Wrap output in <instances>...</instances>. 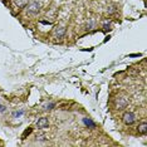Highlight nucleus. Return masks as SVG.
<instances>
[{
	"instance_id": "1",
	"label": "nucleus",
	"mask_w": 147,
	"mask_h": 147,
	"mask_svg": "<svg viewBox=\"0 0 147 147\" xmlns=\"http://www.w3.org/2000/svg\"><path fill=\"white\" fill-rule=\"evenodd\" d=\"M122 119H123L125 125H132V123H135V121H136V115L133 112H126L125 115H123Z\"/></svg>"
},
{
	"instance_id": "2",
	"label": "nucleus",
	"mask_w": 147,
	"mask_h": 147,
	"mask_svg": "<svg viewBox=\"0 0 147 147\" xmlns=\"http://www.w3.org/2000/svg\"><path fill=\"white\" fill-rule=\"evenodd\" d=\"M116 106L118 109H123L128 106V98L127 97H118L116 101Z\"/></svg>"
},
{
	"instance_id": "3",
	"label": "nucleus",
	"mask_w": 147,
	"mask_h": 147,
	"mask_svg": "<svg viewBox=\"0 0 147 147\" xmlns=\"http://www.w3.org/2000/svg\"><path fill=\"white\" fill-rule=\"evenodd\" d=\"M39 9H40V5H39L38 1H32L30 4L28 5V11L32 13V14H36V13L39 11Z\"/></svg>"
},
{
	"instance_id": "4",
	"label": "nucleus",
	"mask_w": 147,
	"mask_h": 147,
	"mask_svg": "<svg viewBox=\"0 0 147 147\" xmlns=\"http://www.w3.org/2000/svg\"><path fill=\"white\" fill-rule=\"evenodd\" d=\"M36 126H38V128H47V127L49 126L48 118H45V117H42V118H39L38 121H36Z\"/></svg>"
},
{
	"instance_id": "5",
	"label": "nucleus",
	"mask_w": 147,
	"mask_h": 147,
	"mask_svg": "<svg viewBox=\"0 0 147 147\" xmlns=\"http://www.w3.org/2000/svg\"><path fill=\"white\" fill-rule=\"evenodd\" d=\"M65 30H67L65 26H59V28L55 30V36L58 39H62L63 36H64V34H65Z\"/></svg>"
},
{
	"instance_id": "6",
	"label": "nucleus",
	"mask_w": 147,
	"mask_h": 147,
	"mask_svg": "<svg viewBox=\"0 0 147 147\" xmlns=\"http://www.w3.org/2000/svg\"><path fill=\"white\" fill-rule=\"evenodd\" d=\"M83 123L87 126V127H89V128H96V123L92 121L91 118H88V117H86V118H83Z\"/></svg>"
},
{
	"instance_id": "7",
	"label": "nucleus",
	"mask_w": 147,
	"mask_h": 147,
	"mask_svg": "<svg viewBox=\"0 0 147 147\" xmlns=\"http://www.w3.org/2000/svg\"><path fill=\"white\" fill-rule=\"evenodd\" d=\"M138 133L140 135H146L147 133V123L142 122L141 125H138Z\"/></svg>"
},
{
	"instance_id": "8",
	"label": "nucleus",
	"mask_w": 147,
	"mask_h": 147,
	"mask_svg": "<svg viewBox=\"0 0 147 147\" xmlns=\"http://www.w3.org/2000/svg\"><path fill=\"white\" fill-rule=\"evenodd\" d=\"M26 3H28V0H14V4L18 6V8H23V6H25Z\"/></svg>"
},
{
	"instance_id": "9",
	"label": "nucleus",
	"mask_w": 147,
	"mask_h": 147,
	"mask_svg": "<svg viewBox=\"0 0 147 147\" xmlns=\"http://www.w3.org/2000/svg\"><path fill=\"white\" fill-rule=\"evenodd\" d=\"M25 113L24 109H20V111H15V112H13V117L14 118H20V117L23 116Z\"/></svg>"
},
{
	"instance_id": "10",
	"label": "nucleus",
	"mask_w": 147,
	"mask_h": 147,
	"mask_svg": "<svg viewBox=\"0 0 147 147\" xmlns=\"http://www.w3.org/2000/svg\"><path fill=\"white\" fill-rule=\"evenodd\" d=\"M32 132H33V128H32V127H29L28 129H25V131H24V133H23V136H22V138H25V137L29 136Z\"/></svg>"
},
{
	"instance_id": "11",
	"label": "nucleus",
	"mask_w": 147,
	"mask_h": 147,
	"mask_svg": "<svg viewBox=\"0 0 147 147\" xmlns=\"http://www.w3.org/2000/svg\"><path fill=\"white\" fill-rule=\"evenodd\" d=\"M54 107H55V103H48V105H45L44 106V108L45 109H53V108H54Z\"/></svg>"
},
{
	"instance_id": "12",
	"label": "nucleus",
	"mask_w": 147,
	"mask_h": 147,
	"mask_svg": "<svg viewBox=\"0 0 147 147\" xmlns=\"http://www.w3.org/2000/svg\"><path fill=\"white\" fill-rule=\"evenodd\" d=\"M93 26H94V22H89V24L87 25V29L91 30V29H93Z\"/></svg>"
},
{
	"instance_id": "13",
	"label": "nucleus",
	"mask_w": 147,
	"mask_h": 147,
	"mask_svg": "<svg viewBox=\"0 0 147 147\" xmlns=\"http://www.w3.org/2000/svg\"><path fill=\"white\" fill-rule=\"evenodd\" d=\"M6 111V107L4 106V105H1V103H0V113H4Z\"/></svg>"
},
{
	"instance_id": "14",
	"label": "nucleus",
	"mask_w": 147,
	"mask_h": 147,
	"mask_svg": "<svg viewBox=\"0 0 147 147\" xmlns=\"http://www.w3.org/2000/svg\"><path fill=\"white\" fill-rule=\"evenodd\" d=\"M109 26H111V24H109V23H108V24H107V23H106V24L103 25V28H105V30H108V29H109Z\"/></svg>"
}]
</instances>
